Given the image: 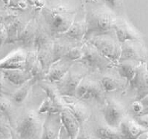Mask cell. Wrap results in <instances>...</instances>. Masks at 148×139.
I'll use <instances>...</instances> for the list:
<instances>
[{"mask_svg":"<svg viewBox=\"0 0 148 139\" xmlns=\"http://www.w3.org/2000/svg\"><path fill=\"white\" fill-rule=\"evenodd\" d=\"M51 32L55 34H64L73 23L77 12L69 3L46 4L42 11Z\"/></svg>","mask_w":148,"mask_h":139,"instance_id":"obj_1","label":"cell"},{"mask_svg":"<svg viewBox=\"0 0 148 139\" xmlns=\"http://www.w3.org/2000/svg\"><path fill=\"white\" fill-rule=\"evenodd\" d=\"M86 41L94 36L107 34L112 30L117 21V16L112 9L108 8H99L90 11L86 15Z\"/></svg>","mask_w":148,"mask_h":139,"instance_id":"obj_2","label":"cell"},{"mask_svg":"<svg viewBox=\"0 0 148 139\" xmlns=\"http://www.w3.org/2000/svg\"><path fill=\"white\" fill-rule=\"evenodd\" d=\"M93 45L99 52L108 60L113 65H116L120 62L121 53V43L116 38L109 34L94 36L86 40Z\"/></svg>","mask_w":148,"mask_h":139,"instance_id":"obj_3","label":"cell"},{"mask_svg":"<svg viewBox=\"0 0 148 139\" xmlns=\"http://www.w3.org/2000/svg\"><path fill=\"white\" fill-rule=\"evenodd\" d=\"M38 115V112L30 111L23 116L16 128L21 138L42 139L43 123H42Z\"/></svg>","mask_w":148,"mask_h":139,"instance_id":"obj_4","label":"cell"},{"mask_svg":"<svg viewBox=\"0 0 148 139\" xmlns=\"http://www.w3.org/2000/svg\"><path fill=\"white\" fill-rule=\"evenodd\" d=\"M87 70L85 67L73 65L69 73L60 81L55 83L62 96H75L80 83L86 77Z\"/></svg>","mask_w":148,"mask_h":139,"instance_id":"obj_5","label":"cell"},{"mask_svg":"<svg viewBox=\"0 0 148 139\" xmlns=\"http://www.w3.org/2000/svg\"><path fill=\"white\" fill-rule=\"evenodd\" d=\"M83 55L80 62L88 68L103 71L114 66L93 45L86 42L82 44Z\"/></svg>","mask_w":148,"mask_h":139,"instance_id":"obj_6","label":"cell"},{"mask_svg":"<svg viewBox=\"0 0 148 139\" xmlns=\"http://www.w3.org/2000/svg\"><path fill=\"white\" fill-rule=\"evenodd\" d=\"M147 51L141 41H128L121 43L120 61L147 63Z\"/></svg>","mask_w":148,"mask_h":139,"instance_id":"obj_7","label":"cell"},{"mask_svg":"<svg viewBox=\"0 0 148 139\" xmlns=\"http://www.w3.org/2000/svg\"><path fill=\"white\" fill-rule=\"evenodd\" d=\"M102 87L100 84L86 77L80 83L76 92V97L79 99L82 100H99L102 96Z\"/></svg>","mask_w":148,"mask_h":139,"instance_id":"obj_8","label":"cell"},{"mask_svg":"<svg viewBox=\"0 0 148 139\" xmlns=\"http://www.w3.org/2000/svg\"><path fill=\"white\" fill-rule=\"evenodd\" d=\"M130 86L135 90V100H141L147 95L148 69L146 63L140 64Z\"/></svg>","mask_w":148,"mask_h":139,"instance_id":"obj_9","label":"cell"},{"mask_svg":"<svg viewBox=\"0 0 148 139\" xmlns=\"http://www.w3.org/2000/svg\"><path fill=\"white\" fill-rule=\"evenodd\" d=\"M62 99L64 108L73 113L81 124L89 119L90 111L82 100L79 99L76 96H62Z\"/></svg>","mask_w":148,"mask_h":139,"instance_id":"obj_10","label":"cell"},{"mask_svg":"<svg viewBox=\"0 0 148 139\" xmlns=\"http://www.w3.org/2000/svg\"><path fill=\"white\" fill-rule=\"evenodd\" d=\"M103 117L107 125L117 129L120 128L124 118V112L122 108L112 100L106 102L103 109Z\"/></svg>","mask_w":148,"mask_h":139,"instance_id":"obj_11","label":"cell"},{"mask_svg":"<svg viewBox=\"0 0 148 139\" xmlns=\"http://www.w3.org/2000/svg\"><path fill=\"white\" fill-rule=\"evenodd\" d=\"M63 127L60 113L48 114L43 122L42 139H59Z\"/></svg>","mask_w":148,"mask_h":139,"instance_id":"obj_12","label":"cell"},{"mask_svg":"<svg viewBox=\"0 0 148 139\" xmlns=\"http://www.w3.org/2000/svg\"><path fill=\"white\" fill-rule=\"evenodd\" d=\"M114 32L121 43L128 41H141V34L125 19L118 18L114 27Z\"/></svg>","mask_w":148,"mask_h":139,"instance_id":"obj_13","label":"cell"},{"mask_svg":"<svg viewBox=\"0 0 148 139\" xmlns=\"http://www.w3.org/2000/svg\"><path fill=\"white\" fill-rule=\"evenodd\" d=\"M7 27L8 31V42L12 43L16 42H19L20 36L21 34L22 31L24 30L27 23L22 21L19 16L16 14H10L2 21Z\"/></svg>","mask_w":148,"mask_h":139,"instance_id":"obj_14","label":"cell"},{"mask_svg":"<svg viewBox=\"0 0 148 139\" xmlns=\"http://www.w3.org/2000/svg\"><path fill=\"white\" fill-rule=\"evenodd\" d=\"M26 51L18 49L11 52L0 61L1 70L25 69Z\"/></svg>","mask_w":148,"mask_h":139,"instance_id":"obj_15","label":"cell"},{"mask_svg":"<svg viewBox=\"0 0 148 139\" xmlns=\"http://www.w3.org/2000/svg\"><path fill=\"white\" fill-rule=\"evenodd\" d=\"M73 64V62L69 60L66 58H62L60 60L54 62L48 71L45 81H47L51 83H56L60 81L69 73V71L71 69Z\"/></svg>","mask_w":148,"mask_h":139,"instance_id":"obj_16","label":"cell"},{"mask_svg":"<svg viewBox=\"0 0 148 139\" xmlns=\"http://www.w3.org/2000/svg\"><path fill=\"white\" fill-rule=\"evenodd\" d=\"M122 139H138L147 132L143 126H142L134 118H125L119 128Z\"/></svg>","mask_w":148,"mask_h":139,"instance_id":"obj_17","label":"cell"},{"mask_svg":"<svg viewBox=\"0 0 148 139\" xmlns=\"http://www.w3.org/2000/svg\"><path fill=\"white\" fill-rule=\"evenodd\" d=\"M86 34V16H81L80 14H77L73 23L68 32L64 34L65 38L73 41L81 42L85 40Z\"/></svg>","mask_w":148,"mask_h":139,"instance_id":"obj_18","label":"cell"},{"mask_svg":"<svg viewBox=\"0 0 148 139\" xmlns=\"http://www.w3.org/2000/svg\"><path fill=\"white\" fill-rule=\"evenodd\" d=\"M60 116L63 126L69 135L70 138L77 139L80 134L81 123L73 114L65 108L61 112Z\"/></svg>","mask_w":148,"mask_h":139,"instance_id":"obj_19","label":"cell"},{"mask_svg":"<svg viewBox=\"0 0 148 139\" xmlns=\"http://www.w3.org/2000/svg\"><path fill=\"white\" fill-rule=\"evenodd\" d=\"M3 77L16 86H22L30 80H33V77L30 72L25 69H4L2 70Z\"/></svg>","mask_w":148,"mask_h":139,"instance_id":"obj_20","label":"cell"},{"mask_svg":"<svg viewBox=\"0 0 148 139\" xmlns=\"http://www.w3.org/2000/svg\"><path fill=\"white\" fill-rule=\"evenodd\" d=\"M142 63L134 61H120L117 64L119 74L127 81V84L132 82L134 78L138 67Z\"/></svg>","mask_w":148,"mask_h":139,"instance_id":"obj_21","label":"cell"},{"mask_svg":"<svg viewBox=\"0 0 148 139\" xmlns=\"http://www.w3.org/2000/svg\"><path fill=\"white\" fill-rule=\"evenodd\" d=\"M37 29H38V27L36 25L34 19L29 20L27 22L24 30L22 31L21 34L19 38V42H21L22 45L26 47H34Z\"/></svg>","mask_w":148,"mask_h":139,"instance_id":"obj_22","label":"cell"},{"mask_svg":"<svg viewBox=\"0 0 148 139\" xmlns=\"http://www.w3.org/2000/svg\"><path fill=\"white\" fill-rule=\"evenodd\" d=\"M41 88L43 90L48 99L51 100L57 107L61 109L64 108L62 95L60 94L55 83H51L47 81H42L41 83Z\"/></svg>","mask_w":148,"mask_h":139,"instance_id":"obj_23","label":"cell"},{"mask_svg":"<svg viewBox=\"0 0 148 139\" xmlns=\"http://www.w3.org/2000/svg\"><path fill=\"white\" fill-rule=\"evenodd\" d=\"M71 40L66 38V40L57 38L53 42V63L56 61L64 58L67 53L69 51L71 48L74 47L73 43L70 42Z\"/></svg>","mask_w":148,"mask_h":139,"instance_id":"obj_24","label":"cell"},{"mask_svg":"<svg viewBox=\"0 0 148 139\" xmlns=\"http://www.w3.org/2000/svg\"><path fill=\"white\" fill-rule=\"evenodd\" d=\"M37 51H38V61L48 73V71L53 64V42L42 47Z\"/></svg>","mask_w":148,"mask_h":139,"instance_id":"obj_25","label":"cell"},{"mask_svg":"<svg viewBox=\"0 0 148 139\" xmlns=\"http://www.w3.org/2000/svg\"><path fill=\"white\" fill-rule=\"evenodd\" d=\"M52 42L53 40H51V36L47 33V31L42 26L38 27L36 35H35L34 45L35 50L38 51L42 47H46Z\"/></svg>","mask_w":148,"mask_h":139,"instance_id":"obj_26","label":"cell"},{"mask_svg":"<svg viewBox=\"0 0 148 139\" xmlns=\"http://www.w3.org/2000/svg\"><path fill=\"white\" fill-rule=\"evenodd\" d=\"M35 81L34 80H30L25 84H24L22 86H21L16 92H14L12 95V99L16 104H21L25 100L29 94L30 89L32 86L34 85Z\"/></svg>","mask_w":148,"mask_h":139,"instance_id":"obj_27","label":"cell"},{"mask_svg":"<svg viewBox=\"0 0 148 139\" xmlns=\"http://www.w3.org/2000/svg\"><path fill=\"white\" fill-rule=\"evenodd\" d=\"M96 135L100 139H122L120 131L109 126H101L96 130Z\"/></svg>","mask_w":148,"mask_h":139,"instance_id":"obj_28","label":"cell"},{"mask_svg":"<svg viewBox=\"0 0 148 139\" xmlns=\"http://www.w3.org/2000/svg\"><path fill=\"white\" fill-rule=\"evenodd\" d=\"M100 86L103 90L106 92L116 91L122 87L120 81L112 77H103L100 80Z\"/></svg>","mask_w":148,"mask_h":139,"instance_id":"obj_29","label":"cell"},{"mask_svg":"<svg viewBox=\"0 0 148 139\" xmlns=\"http://www.w3.org/2000/svg\"><path fill=\"white\" fill-rule=\"evenodd\" d=\"M63 109L60 108L56 105L53 103L47 97L43 100L42 104L40 105L38 112V114H56V113H61Z\"/></svg>","mask_w":148,"mask_h":139,"instance_id":"obj_30","label":"cell"},{"mask_svg":"<svg viewBox=\"0 0 148 139\" xmlns=\"http://www.w3.org/2000/svg\"><path fill=\"white\" fill-rule=\"evenodd\" d=\"M30 73L32 74V77H33V80L35 82L38 81H45L46 77H47V73L45 71L43 67L41 65V64L38 61L34 66V68H32Z\"/></svg>","mask_w":148,"mask_h":139,"instance_id":"obj_31","label":"cell"},{"mask_svg":"<svg viewBox=\"0 0 148 139\" xmlns=\"http://www.w3.org/2000/svg\"><path fill=\"white\" fill-rule=\"evenodd\" d=\"M83 55V50H82V45H76L69 50V51L67 53L64 58L68 59L69 60L72 62L75 61H80V60L82 58Z\"/></svg>","mask_w":148,"mask_h":139,"instance_id":"obj_32","label":"cell"},{"mask_svg":"<svg viewBox=\"0 0 148 139\" xmlns=\"http://www.w3.org/2000/svg\"><path fill=\"white\" fill-rule=\"evenodd\" d=\"M38 62V51L36 50L27 51L26 60H25V70L30 72L34 66Z\"/></svg>","mask_w":148,"mask_h":139,"instance_id":"obj_33","label":"cell"},{"mask_svg":"<svg viewBox=\"0 0 148 139\" xmlns=\"http://www.w3.org/2000/svg\"><path fill=\"white\" fill-rule=\"evenodd\" d=\"M4 4L7 5V7L9 8L20 11H24L29 6V2L27 1H5Z\"/></svg>","mask_w":148,"mask_h":139,"instance_id":"obj_34","label":"cell"},{"mask_svg":"<svg viewBox=\"0 0 148 139\" xmlns=\"http://www.w3.org/2000/svg\"><path fill=\"white\" fill-rule=\"evenodd\" d=\"M131 109L133 111L134 116H140L143 113V106L140 100H134L131 103Z\"/></svg>","mask_w":148,"mask_h":139,"instance_id":"obj_35","label":"cell"},{"mask_svg":"<svg viewBox=\"0 0 148 139\" xmlns=\"http://www.w3.org/2000/svg\"><path fill=\"white\" fill-rule=\"evenodd\" d=\"M8 31L7 27L5 26V25L1 22L0 25V42H1V45L8 42Z\"/></svg>","mask_w":148,"mask_h":139,"instance_id":"obj_36","label":"cell"},{"mask_svg":"<svg viewBox=\"0 0 148 139\" xmlns=\"http://www.w3.org/2000/svg\"><path fill=\"white\" fill-rule=\"evenodd\" d=\"M12 110V105L10 101L7 99L6 98L1 99V111L2 112L5 113L7 115H9Z\"/></svg>","mask_w":148,"mask_h":139,"instance_id":"obj_37","label":"cell"},{"mask_svg":"<svg viewBox=\"0 0 148 139\" xmlns=\"http://www.w3.org/2000/svg\"><path fill=\"white\" fill-rule=\"evenodd\" d=\"M29 4L31 7H33L35 10L38 11V12H42L45 6L47 4V3L45 1H29Z\"/></svg>","mask_w":148,"mask_h":139,"instance_id":"obj_38","label":"cell"},{"mask_svg":"<svg viewBox=\"0 0 148 139\" xmlns=\"http://www.w3.org/2000/svg\"><path fill=\"white\" fill-rule=\"evenodd\" d=\"M135 120L139 123L142 126H143L146 129L148 130V114L140 116H134Z\"/></svg>","mask_w":148,"mask_h":139,"instance_id":"obj_39","label":"cell"},{"mask_svg":"<svg viewBox=\"0 0 148 139\" xmlns=\"http://www.w3.org/2000/svg\"><path fill=\"white\" fill-rule=\"evenodd\" d=\"M140 101H141V103H142V104L144 108L143 113L142 116L146 115V114H148V94L146 96V97H144L143 99H142Z\"/></svg>","mask_w":148,"mask_h":139,"instance_id":"obj_40","label":"cell"},{"mask_svg":"<svg viewBox=\"0 0 148 139\" xmlns=\"http://www.w3.org/2000/svg\"><path fill=\"white\" fill-rule=\"evenodd\" d=\"M59 139H71L70 138L69 135L67 133V131H66V129L64 127H63V129L61 130L60 136V138Z\"/></svg>","mask_w":148,"mask_h":139,"instance_id":"obj_41","label":"cell"},{"mask_svg":"<svg viewBox=\"0 0 148 139\" xmlns=\"http://www.w3.org/2000/svg\"><path fill=\"white\" fill-rule=\"evenodd\" d=\"M77 139H93V138L86 134H80Z\"/></svg>","mask_w":148,"mask_h":139,"instance_id":"obj_42","label":"cell"},{"mask_svg":"<svg viewBox=\"0 0 148 139\" xmlns=\"http://www.w3.org/2000/svg\"><path fill=\"white\" fill-rule=\"evenodd\" d=\"M138 139H148V131L146 132V133H144Z\"/></svg>","mask_w":148,"mask_h":139,"instance_id":"obj_43","label":"cell"},{"mask_svg":"<svg viewBox=\"0 0 148 139\" xmlns=\"http://www.w3.org/2000/svg\"><path fill=\"white\" fill-rule=\"evenodd\" d=\"M146 64H147V69H148V60H147V63H146Z\"/></svg>","mask_w":148,"mask_h":139,"instance_id":"obj_44","label":"cell"}]
</instances>
